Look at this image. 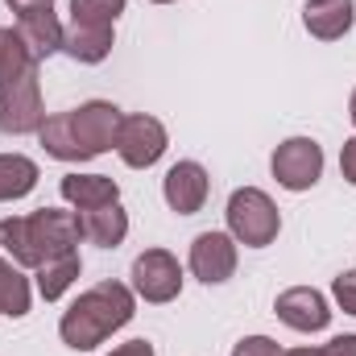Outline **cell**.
I'll list each match as a JSON object with an SVG mask.
<instances>
[{"instance_id": "6", "label": "cell", "mask_w": 356, "mask_h": 356, "mask_svg": "<svg viewBox=\"0 0 356 356\" xmlns=\"http://www.w3.org/2000/svg\"><path fill=\"white\" fill-rule=\"evenodd\" d=\"M166 145H170V137H166V124H162L158 116H149V112H133V116L120 120L116 154H120L124 166H133V170H149V166L162 162Z\"/></svg>"}, {"instance_id": "7", "label": "cell", "mask_w": 356, "mask_h": 356, "mask_svg": "<svg viewBox=\"0 0 356 356\" xmlns=\"http://www.w3.org/2000/svg\"><path fill=\"white\" fill-rule=\"evenodd\" d=\"M269 170L277 178V186L286 191H311L323 178V149L315 137H290L273 149Z\"/></svg>"}, {"instance_id": "21", "label": "cell", "mask_w": 356, "mask_h": 356, "mask_svg": "<svg viewBox=\"0 0 356 356\" xmlns=\"http://www.w3.org/2000/svg\"><path fill=\"white\" fill-rule=\"evenodd\" d=\"M129 0H71V25H99L112 29Z\"/></svg>"}, {"instance_id": "16", "label": "cell", "mask_w": 356, "mask_h": 356, "mask_svg": "<svg viewBox=\"0 0 356 356\" xmlns=\"http://www.w3.org/2000/svg\"><path fill=\"white\" fill-rule=\"evenodd\" d=\"M112 46H116V33L112 29H99V25H71L67 38H63V54H71L83 67L104 63L112 54Z\"/></svg>"}, {"instance_id": "26", "label": "cell", "mask_w": 356, "mask_h": 356, "mask_svg": "<svg viewBox=\"0 0 356 356\" xmlns=\"http://www.w3.org/2000/svg\"><path fill=\"white\" fill-rule=\"evenodd\" d=\"M108 356H158L149 340H129V344H116Z\"/></svg>"}, {"instance_id": "27", "label": "cell", "mask_w": 356, "mask_h": 356, "mask_svg": "<svg viewBox=\"0 0 356 356\" xmlns=\"http://www.w3.org/2000/svg\"><path fill=\"white\" fill-rule=\"evenodd\" d=\"M17 17H25V13H38V8H54V0H4Z\"/></svg>"}, {"instance_id": "5", "label": "cell", "mask_w": 356, "mask_h": 356, "mask_svg": "<svg viewBox=\"0 0 356 356\" xmlns=\"http://www.w3.org/2000/svg\"><path fill=\"white\" fill-rule=\"evenodd\" d=\"M42 124H46V104H42V75L33 67L17 83L0 88V133L25 137V133H38Z\"/></svg>"}, {"instance_id": "29", "label": "cell", "mask_w": 356, "mask_h": 356, "mask_svg": "<svg viewBox=\"0 0 356 356\" xmlns=\"http://www.w3.org/2000/svg\"><path fill=\"white\" fill-rule=\"evenodd\" d=\"M348 116H353V124H356V88H353V99H348Z\"/></svg>"}, {"instance_id": "19", "label": "cell", "mask_w": 356, "mask_h": 356, "mask_svg": "<svg viewBox=\"0 0 356 356\" xmlns=\"http://www.w3.org/2000/svg\"><path fill=\"white\" fill-rule=\"evenodd\" d=\"M79 273H83V261H79V253H71V257H58V261H46V266L38 269V294L46 298V302H58L75 282H79Z\"/></svg>"}, {"instance_id": "1", "label": "cell", "mask_w": 356, "mask_h": 356, "mask_svg": "<svg viewBox=\"0 0 356 356\" xmlns=\"http://www.w3.org/2000/svg\"><path fill=\"white\" fill-rule=\"evenodd\" d=\"M79 241H83L79 211L42 207L33 216L0 220V253L21 269H42L46 261L71 257V253H79Z\"/></svg>"}, {"instance_id": "10", "label": "cell", "mask_w": 356, "mask_h": 356, "mask_svg": "<svg viewBox=\"0 0 356 356\" xmlns=\"http://www.w3.org/2000/svg\"><path fill=\"white\" fill-rule=\"evenodd\" d=\"M273 315L290 332H323L332 323V307L315 286H290L273 298Z\"/></svg>"}, {"instance_id": "13", "label": "cell", "mask_w": 356, "mask_h": 356, "mask_svg": "<svg viewBox=\"0 0 356 356\" xmlns=\"http://www.w3.org/2000/svg\"><path fill=\"white\" fill-rule=\"evenodd\" d=\"M17 33H21V42L29 46L33 63H46L50 54H58V50H63V38H67V29H63V21L54 17V8H38V13L17 17Z\"/></svg>"}, {"instance_id": "18", "label": "cell", "mask_w": 356, "mask_h": 356, "mask_svg": "<svg viewBox=\"0 0 356 356\" xmlns=\"http://www.w3.org/2000/svg\"><path fill=\"white\" fill-rule=\"evenodd\" d=\"M38 162L25 154H0V203L8 199H25L38 186Z\"/></svg>"}, {"instance_id": "12", "label": "cell", "mask_w": 356, "mask_h": 356, "mask_svg": "<svg viewBox=\"0 0 356 356\" xmlns=\"http://www.w3.org/2000/svg\"><path fill=\"white\" fill-rule=\"evenodd\" d=\"M353 21H356L353 0H307L302 4V25L319 42H340L353 29Z\"/></svg>"}, {"instance_id": "20", "label": "cell", "mask_w": 356, "mask_h": 356, "mask_svg": "<svg viewBox=\"0 0 356 356\" xmlns=\"http://www.w3.org/2000/svg\"><path fill=\"white\" fill-rule=\"evenodd\" d=\"M33 67H38V63H33L29 46L21 42V33H17V29H0V88L17 83V79L29 75Z\"/></svg>"}, {"instance_id": "15", "label": "cell", "mask_w": 356, "mask_h": 356, "mask_svg": "<svg viewBox=\"0 0 356 356\" xmlns=\"http://www.w3.org/2000/svg\"><path fill=\"white\" fill-rule=\"evenodd\" d=\"M79 224H83V241L99 245V249H116L129 236V211L120 203H104V207L79 211Z\"/></svg>"}, {"instance_id": "22", "label": "cell", "mask_w": 356, "mask_h": 356, "mask_svg": "<svg viewBox=\"0 0 356 356\" xmlns=\"http://www.w3.org/2000/svg\"><path fill=\"white\" fill-rule=\"evenodd\" d=\"M332 294H336V302H340L344 315H356V269H344L332 282Z\"/></svg>"}, {"instance_id": "2", "label": "cell", "mask_w": 356, "mask_h": 356, "mask_svg": "<svg viewBox=\"0 0 356 356\" xmlns=\"http://www.w3.org/2000/svg\"><path fill=\"white\" fill-rule=\"evenodd\" d=\"M124 112L108 99H88L71 112L46 116V124L38 129L42 149L58 162H91L108 149H116V133H120Z\"/></svg>"}, {"instance_id": "8", "label": "cell", "mask_w": 356, "mask_h": 356, "mask_svg": "<svg viewBox=\"0 0 356 356\" xmlns=\"http://www.w3.org/2000/svg\"><path fill=\"white\" fill-rule=\"evenodd\" d=\"M133 290L145 302H175L182 294V266L170 249H145L133 261Z\"/></svg>"}, {"instance_id": "3", "label": "cell", "mask_w": 356, "mask_h": 356, "mask_svg": "<svg viewBox=\"0 0 356 356\" xmlns=\"http://www.w3.org/2000/svg\"><path fill=\"white\" fill-rule=\"evenodd\" d=\"M137 315V298L124 282H95L83 290L58 319V336L67 348L75 353H91L99 348L112 332H120L129 319Z\"/></svg>"}, {"instance_id": "11", "label": "cell", "mask_w": 356, "mask_h": 356, "mask_svg": "<svg viewBox=\"0 0 356 356\" xmlns=\"http://www.w3.org/2000/svg\"><path fill=\"white\" fill-rule=\"evenodd\" d=\"M207 191H211V178H207V170L199 162H175L166 170V178H162V195H166L170 211H178V216L203 211Z\"/></svg>"}, {"instance_id": "24", "label": "cell", "mask_w": 356, "mask_h": 356, "mask_svg": "<svg viewBox=\"0 0 356 356\" xmlns=\"http://www.w3.org/2000/svg\"><path fill=\"white\" fill-rule=\"evenodd\" d=\"M340 175H344V182L356 186V137H348L344 149H340Z\"/></svg>"}, {"instance_id": "14", "label": "cell", "mask_w": 356, "mask_h": 356, "mask_svg": "<svg viewBox=\"0 0 356 356\" xmlns=\"http://www.w3.org/2000/svg\"><path fill=\"white\" fill-rule=\"evenodd\" d=\"M58 195L75 207V211H91L104 203H120V186L108 175H67L58 182Z\"/></svg>"}, {"instance_id": "17", "label": "cell", "mask_w": 356, "mask_h": 356, "mask_svg": "<svg viewBox=\"0 0 356 356\" xmlns=\"http://www.w3.org/2000/svg\"><path fill=\"white\" fill-rule=\"evenodd\" d=\"M29 302H33V294H29V277L21 273L17 261H8V257L0 253V315H8V319H25V315H29Z\"/></svg>"}, {"instance_id": "28", "label": "cell", "mask_w": 356, "mask_h": 356, "mask_svg": "<svg viewBox=\"0 0 356 356\" xmlns=\"http://www.w3.org/2000/svg\"><path fill=\"white\" fill-rule=\"evenodd\" d=\"M282 356H319V348H290V353H282Z\"/></svg>"}, {"instance_id": "9", "label": "cell", "mask_w": 356, "mask_h": 356, "mask_svg": "<svg viewBox=\"0 0 356 356\" xmlns=\"http://www.w3.org/2000/svg\"><path fill=\"white\" fill-rule=\"evenodd\" d=\"M191 273L203 286H224L236 273V241L228 232H199L191 241V257H186Z\"/></svg>"}, {"instance_id": "23", "label": "cell", "mask_w": 356, "mask_h": 356, "mask_svg": "<svg viewBox=\"0 0 356 356\" xmlns=\"http://www.w3.org/2000/svg\"><path fill=\"white\" fill-rule=\"evenodd\" d=\"M232 356H282V344L277 340H269V336H245Z\"/></svg>"}, {"instance_id": "25", "label": "cell", "mask_w": 356, "mask_h": 356, "mask_svg": "<svg viewBox=\"0 0 356 356\" xmlns=\"http://www.w3.org/2000/svg\"><path fill=\"white\" fill-rule=\"evenodd\" d=\"M319 356H356V336H336V340H327Z\"/></svg>"}, {"instance_id": "30", "label": "cell", "mask_w": 356, "mask_h": 356, "mask_svg": "<svg viewBox=\"0 0 356 356\" xmlns=\"http://www.w3.org/2000/svg\"><path fill=\"white\" fill-rule=\"evenodd\" d=\"M149 4H175V0H149Z\"/></svg>"}, {"instance_id": "4", "label": "cell", "mask_w": 356, "mask_h": 356, "mask_svg": "<svg viewBox=\"0 0 356 356\" xmlns=\"http://www.w3.org/2000/svg\"><path fill=\"white\" fill-rule=\"evenodd\" d=\"M228 236L245 249H266L282 232V211L261 186H241L228 195Z\"/></svg>"}]
</instances>
